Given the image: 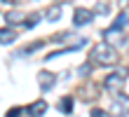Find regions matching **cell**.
<instances>
[{"label": "cell", "instance_id": "cell-6", "mask_svg": "<svg viewBox=\"0 0 129 117\" xmlns=\"http://www.w3.org/2000/svg\"><path fill=\"white\" fill-rule=\"evenodd\" d=\"M127 23H129V14H127V12H122V14H120V17H117L115 21H113V26H110L108 30H106L103 35L108 37V35H113V33H120V30H122V28L127 26Z\"/></svg>", "mask_w": 129, "mask_h": 117}, {"label": "cell", "instance_id": "cell-10", "mask_svg": "<svg viewBox=\"0 0 129 117\" xmlns=\"http://www.w3.org/2000/svg\"><path fill=\"white\" fill-rule=\"evenodd\" d=\"M61 19V5H52L47 10V21H59Z\"/></svg>", "mask_w": 129, "mask_h": 117}, {"label": "cell", "instance_id": "cell-7", "mask_svg": "<svg viewBox=\"0 0 129 117\" xmlns=\"http://www.w3.org/2000/svg\"><path fill=\"white\" fill-rule=\"evenodd\" d=\"M14 40H17V30H14L12 26L0 28V45H12Z\"/></svg>", "mask_w": 129, "mask_h": 117}, {"label": "cell", "instance_id": "cell-8", "mask_svg": "<svg viewBox=\"0 0 129 117\" xmlns=\"http://www.w3.org/2000/svg\"><path fill=\"white\" fill-rule=\"evenodd\" d=\"M45 110H47V103H45V101H35V103L28 108V115L31 117H42Z\"/></svg>", "mask_w": 129, "mask_h": 117}, {"label": "cell", "instance_id": "cell-17", "mask_svg": "<svg viewBox=\"0 0 129 117\" xmlns=\"http://www.w3.org/2000/svg\"><path fill=\"white\" fill-rule=\"evenodd\" d=\"M96 12H108V5H106V3H99V5H96ZM96 12H94V14H96Z\"/></svg>", "mask_w": 129, "mask_h": 117}, {"label": "cell", "instance_id": "cell-3", "mask_svg": "<svg viewBox=\"0 0 129 117\" xmlns=\"http://www.w3.org/2000/svg\"><path fill=\"white\" fill-rule=\"evenodd\" d=\"M110 110H113V115L115 117H124V115H129V96L127 94H113V105H110Z\"/></svg>", "mask_w": 129, "mask_h": 117}, {"label": "cell", "instance_id": "cell-18", "mask_svg": "<svg viewBox=\"0 0 129 117\" xmlns=\"http://www.w3.org/2000/svg\"><path fill=\"white\" fill-rule=\"evenodd\" d=\"M0 3H7V5H17L19 0H0Z\"/></svg>", "mask_w": 129, "mask_h": 117}, {"label": "cell", "instance_id": "cell-5", "mask_svg": "<svg viewBox=\"0 0 129 117\" xmlns=\"http://www.w3.org/2000/svg\"><path fill=\"white\" fill-rule=\"evenodd\" d=\"M38 84H40V89H42V91H52V87L56 84V73L40 70V73H38Z\"/></svg>", "mask_w": 129, "mask_h": 117}, {"label": "cell", "instance_id": "cell-14", "mask_svg": "<svg viewBox=\"0 0 129 117\" xmlns=\"http://www.w3.org/2000/svg\"><path fill=\"white\" fill-rule=\"evenodd\" d=\"M89 73H92V63H85V66L78 68V75H82V77H87Z\"/></svg>", "mask_w": 129, "mask_h": 117}, {"label": "cell", "instance_id": "cell-12", "mask_svg": "<svg viewBox=\"0 0 129 117\" xmlns=\"http://www.w3.org/2000/svg\"><path fill=\"white\" fill-rule=\"evenodd\" d=\"M61 112H73V98L71 96H66V98H61Z\"/></svg>", "mask_w": 129, "mask_h": 117}, {"label": "cell", "instance_id": "cell-16", "mask_svg": "<svg viewBox=\"0 0 129 117\" xmlns=\"http://www.w3.org/2000/svg\"><path fill=\"white\" fill-rule=\"evenodd\" d=\"M89 117H110V115L106 112V110H101V108H94V110H92V115H89Z\"/></svg>", "mask_w": 129, "mask_h": 117}, {"label": "cell", "instance_id": "cell-1", "mask_svg": "<svg viewBox=\"0 0 129 117\" xmlns=\"http://www.w3.org/2000/svg\"><path fill=\"white\" fill-rule=\"evenodd\" d=\"M92 63L96 66H113L117 63V49L110 42H99L92 49Z\"/></svg>", "mask_w": 129, "mask_h": 117}, {"label": "cell", "instance_id": "cell-13", "mask_svg": "<svg viewBox=\"0 0 129 117\" xmlns=\"http://www.w3.org/2000/svg\"><path fill=\"white\" fill-rule=\"evenodd\" d=\"M28 17H31V19H24V26L26 28H33L35 23L40 21V14H28Z\"/></svg>", "mask_w": 129, "mask_h": 117}, {"label": "cell", "instance_id": "cell-4", "mask_svg": "<svg viewBox=\"0 0 129 117\" xmlns=\"http://www.w3.org/2000/svg\"><path fill=\"white\" fill-rule=\"evenodd\" d=\"M92 21H94V12L92 10H87V7H75V12H73V26L75 28L87 26V23H92Z\"/></svg>", "mask_w": 129, "mask_h": 117}, {"label": "cell", "instance_id": "cell-11", "mask_svg": "<svg viewBox=\"0 0 129 117\" xmlns=\"http://www.w3.org/2000/svg\"><path fill=\"white\" fill-rule=\"evenodd\" d=\"M5 21L10 23V26H14V23H24V17H21L19 12H10V14H5Z\"/></svg>", "mask_w": 129, "mask_h": 117}, {"label": "cell", "instance_id": "cell-15", "mask_svg": "<svg viewBox=\"0 0 129 117\" xmlns=\"http://www.w3.org/2000/svg\"><path fill=\"white\" fill-rule=\"evenodd\" d=\"M21 115H24V108H12L5 117H21Z\"/></svg>", "mask_w": 129, "mask_h": 117}, {"label": "cell", "instance_id": "cell-9", "mask_svg": "<svg viewBox=\"0 0 129 117\" xmlns=\"http://www.w3.org/2000/svg\"><path fill=\"white\" fill-rule=\"evenodd\" d=\"M40 47H42V42L38 40V42H33V45H28V47H24V49H19L17 54H14V56H21V59H26V56H31L33 52H38V49H40Z\"/></svg>", "mask_w": 129, "mask_h": 117}, {"label": "cell", "instance_id": "cell-2", "mask_svg": "<svg viewBox=\"0 0 129 117\" xmlns=\"http://www.w3.org/2000/svg\"><path fill=\"white\" fill-rule=\"evenodd\" d=\"M124 82H127V70H115V73H110L108 77H106L103 87L110 94H120L124 89Z\"/></svg>", "mask_w": 129, "mask_h": 117}]
</instances>
